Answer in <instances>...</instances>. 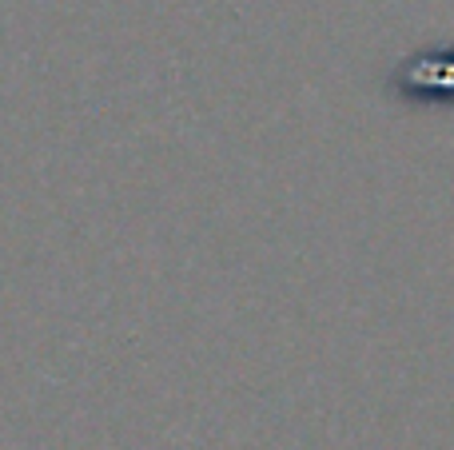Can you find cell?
I'll return each instance as SVG.
<instances>
[{
	"mask_svg": "<svg viewBox=\"0 0 454 450\" xmlns=\"http://www.w3.org/2000/svg\"><path fill=\"white\" fill-rule=\"evenodd\" d=\"M391 92L407 104H447L454 100V44L419 52L415 60H403L391 80Z\"/></svg>",
	"mask_w": 454,
	"mask_h": 450,
	"instance_id": "cell-1",
	"label": "cell"
}]
</instances>
